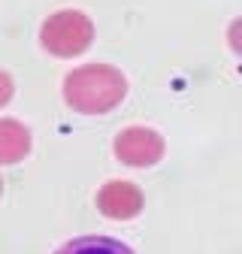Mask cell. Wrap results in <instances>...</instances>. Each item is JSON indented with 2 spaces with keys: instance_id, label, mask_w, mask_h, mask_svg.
Returning <instances> with one entry per match:
<instances>
[{
  "instance_id": "obj_1",
  "label": "cell",
  "mask_w": 242,
  "mask_h": 254,
  "mask_svg": "<svg viewBox=\"0 0 242 254\" xmlns=\"http://www.w3.org/2000/svg\"><path fill=\"white\" fill-rule=\"evenodd\" d=\"M127 94V82L109 64H85L64 79V100L85 115L112 112Z\"/></svg>"
},
{
  "instance_id": "obj_2",
  "label": "cell",
  "mask_w": 242,
  "mask_h": 254,
  "mask_svg": "<svg viewBox=\"0 0 242 254\" xmlns=\"http://www.w3.org/2000/svg\"><path fill=\"white\" fill-rule=\"evenodd\" d=\"M94 40V24L79 9H60L43 21L40 43L55 58H76Z\"/></svg>"
},
{
  "instance_id": "obj_3",
  "label": "cell",
  "mask_w": 242,
  "mask_h": 254,
  "mask_svg": "<svg viewBox=\"0 0 242 254\" xmlns=\"http://www.w3.org/2000/svg\"><path fill=\"white\" fill-rule=\"evenodd\" d=\"M164 148V136L151 127H127L115 136V157L127 167H155Z\"/></svg>"
},
{
  "instance_id": "obj_4",
  "label": "cell",
  "mask_w": 242,
  "mask_h": 254,
  "mask_svg": "<svg viewBox=\"0 0 242 254\" xmlns=\"http://www.w3.org/2000/svg\"><path fill=\"white\" fill-rule=\"evenodd\" d=\"M97 209L112 221H130L142 212V190L133 182H106L97 194Z\"/></svg>"
},
{
  "instance_id": "obj_5",
  "label": "cell",
  "mask_w": 242,
  "mask_h": 254,
  "mask_svg": "<svg viewBox=\"0 0 242 254\" xmlns=\"http://www.w3.org/2000/svg\"><path fill=\"white\" fill-rule=\"evenodd\" d=\"M30 151V130L21 121L0 118V164H18Z\"/></svg>"
},
{
  "instance_id": "obj_6",
  "label": "cell",
  "mask_w": 242,
  "mask_h": 254,
  "mask_svg": "<svg viewBox=\"0 0 242 254\" xmlns=\"http://www.w3.org/2000/svg\"><path fill=\"white\" fill-rule=\"evenodd\" d=\"M55 254H133L124 242L109 239V236H79L67 242L64 248H58Z\"/></svg>"
},
{
  "instance_id": "obj_7",
  "label": "cell",
  "mask_w": 242,
  "mask_h": 254,
  "mask_svg": "<svg viewBox=\"0 0 242 254\" xmlns=\"http://www.w3.org/2000/svg\"><path fill=\"white\" fill-rule=\"evenodd\" d=\"M227 40H230V49L236 52V55H242V15L230 24V30H227Z\"/></svg>"
},
{
  "instance_id": "obj_8",
  "label": "cell",
  "mask_w": 242,
  "mask_h": 254,
  "mask_svg": "<svg viewBox=\"0 0 242 254\" xmlns=\"http://www.w3.org/2000/svg\"><path fill=\"white\" fill-rule=\"evenodd\" d=\"M12 91H15V85H12L9 73H3V70H0V106H6V103L12 100Z\"/></svg>"
},
{
  "instance_id": "obj_9",
  "label": "cell",
  "mask_w": 242,
  "mask_h": 254,
  "mask_svg": "<svg viewBox=\"0 0 242 254\" xmlns=\"http://www.w3.org/2000/svg\"><path fill=\"white\" fill-rule=\"evenodd\" d=\"M0 194H3V182H0Z\"/></svg>"
}]
</instances>
